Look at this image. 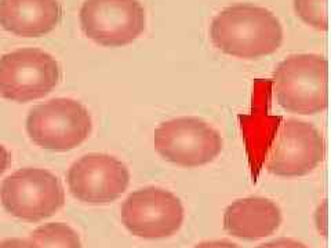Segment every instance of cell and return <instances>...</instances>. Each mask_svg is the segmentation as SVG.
Listing matches in <instances>:
<instances>
[{"label": "cell", "instance_id": "obj_1", "mask_svg": "<svg viewBox=\"0 0 331 248\" xmlns=\"http://www.w3.org/2000/svg\"><path fill=\"white\" fill-rule=\"evenodd\" d=\"M210 33L217 48L243 59L275 53L283 40V29L276 15L252 4H233L220 11L211 22Z\"/></svg>", "mask_w": 331, "mask_h": 248}, {"label": "cell", "instance_id": "obj_2", "mask_svg": "<svg viewBox=\"0 0 331 248\" xmlns=\"http://www.w3.org/2000/svg\"><path fill=\"white\" fill-rule=\"evenodd\" d=\"M277 102L286 110L315 115L327 108V59L317 54H295L279 63L273 74Z\"/></svg>", "mask_w": 331, "mask_h": 248}, {"label": "cell", "instance_id": "obj_3", "mask_svg": "<svg viewBox=\"0 0 331 248\" xmlns=\"http://www.w3.org/2000/svg\"><path fill=\"white\" fill-rule=\"evenodd\" d=\"M0 203L13 217L26 222H40L62 208L65 190L53 172L25 167L6 176L0 183Z\"/></svg>", "mask_w": 331, "mask_h": 248}, {"label": "cell", "instance_id": "obj_4", "mask_svg": "<svg viewBox=\"0 0 331 248\" xmlns=\"http://www.w3.org/2000/svg\"><path fill=\"white\" fill-rule=\"evenodd\" d=\"M91 116L72 98H54L33 106L26 117V132L37 146L53 152L72 150L88 138Z\"/></svg>", "mask_w": 331, "mask_h": 248}, {"label": "cell", "instance_id": "obj_5", "mask_svg": "<svg viewBox=\"0 0 331 248\" xmlns=\"http://www.w3.org/2000/svg\"><path fill=\"white\" fill-rule=\"evenodd\" d=\"M61 68L42 48H18L0 57V97L31 102L50 94L59 83Z\"/></svg>", "mask_w": 331, "mask_h": 248}, {"label": "cell", "instance_id": "obj_6", "mask_svg": "<svg viewBox=\"0 0 331 248\" xmlns=\"http://www.w3.org/2000/svg\"><path fill=\"white\" fill-rule=\"evenodd\" d=\"M153 141L162 157L186 168L211 163L224 145L220 132L197 117H178L162 123Z\"/></svg>", "mask_w": 331, "mask_h": 248}, {"label": "cell", "instance_id": "obj_7", "mask_svg": "<svg viewBox=\"0 0 331 248\" xmlns=\"http://www.w3.org/2000/svg\"><path fill=\"white\" fill-rule=\"evenodd\" d=\"M84 35L104 47H123L145 31L139 0H84L79 13Z\"/></svg>", "mask_w": 331, "mask_h": 248}, {"label": "cell", "instance_id": "obj_8", "mask_svg": "<svg viewBox=\"0 0 331 248\" xmlns=\"http://www.w3.org/2000/svg\"><path fill=\"white\" fill-rule=\"evenodd\" d=\"M324 157L321 134L309 123L295 119L277 126L269 145L265 165L277 176H302L312 172Z\"/></svg>", "mask_w": 331, "mask_h": 248}, {"label": "cell", "instance_id": "obj_9", "mask_svg": "<svg viewBox=\"0 0 331 248\" xmlns=\"http://www.w3.org/2000/svg\"><path fill=\"white\" fill-rule=\"evenodd\" d=\"M121 222L128 232L142 238H166L178 232L184 207L177 196L162 188L132 192L121 206Z\"/></svg>", "mask_w": 331, "mask_h": 248}, {"label": "cell", "instance_id": "obj_10", "mask_svg": "<svg viewBox=\"0 0 331 248\" xmlns=\"http://www.w3.org/2000/svg\"><path fill=\"white\" fill-rule=\"evenodd\" d=\"M66 182L70 195L82 203L108 204L126 192L130 172L115 156L88 153L69 167Z\"/></svg>", "mask_w": 331, "mask_h": 248}, {"label": "cell", "instance_id": "obj_11", "mask_svg": "<svg viewBox=\"0 0 331 248\" xmlns=\"http://www.w3.org/2000/svg\"><path fill=\"white\" fill-rule=\"evenodd\" d=\"M62 18L58 0H0V26L15 36L40 37Z\"/></svg>", "mask_w": 331, "mask_h": 248}, {"label": "cell", "instance_id": "obj_12", "mask_svg": "<svg viewBox=\"0 0 331 248\" xmlns=\"http://www.w3.org/2000/svg\"><path fill=\"white\" fill-rule=\"evenodd\" d=\"M282 223L276 203L263 197H246L232 203L224 214V227L229 234L257 240L273 234Z\"/></svg>", "mask_w": 331, "mask_h": 248}, {"label": "cell", "instance_id": "obj_13", "mask_svg": "<svg viewBox=\"0 0 331 248\" xmlns=\"http://www.w3.org/2000/svg\"><path fill=\"white\" fill-rule=\"evenodd\" d=\"M37 248H83L77 232L63 222H50L29 234Z\"/></svg>", "mask_w": 331, "mask_h": 248}, {"label": "cell", "instance_id": "obj_14", "mask_svg": "<svg viewBox=\"0 0 331 248\" xmlns=\"http://www.w3.org/2000/svg\"><path fill=\"white\" fill-rule=\"evenodd\" d=\"M294 8L305 24L319 31H327V0H294Z\"/></svg>", "mask_w": 331, "mask_h": 248}, {"label": "cell", "instance_id": "obj_15", "mask_svg": "<svg viewBox=\"0 0 331 248\" xmlns=\"http://www.w3.org/2000/svg\"><path fill=\"white\" fill-rule=\"evenodd\" d=\"M255 248H309L308 245H305L304 243H301L298 240L294 238H287V237H282L269 243L261 244Z\"/></svg>", "mask_w": 331, "mask_h": 248}, {"label": "cell", "instance_id": "obj_16", "mask_svg": "<svg viewBox=\"0 0 331 248\" xmlns=\"http://www.w3.org/2000/svg\"><path fill=\"white\" fill-rule=\"evenodd\" d=\"M0 248H37L31 238L11 237L0 241Z\"/></svg>", "mask_w": 331, "mask_h": 248}, {"label": "cell", "instance_id": "obj_17", "mask_svg": "<svg viewBox=\"0 0 331 248\" xmlns=\"http://www.w3.org/2000/svg\"><path fill=\"white\" fill-rule=\"evenodd\" d=\"M316 225L320 234L327 236V201H323L316 211Z\"/></svg>", "mask_w": 331, "mask_h": 248}, {"label": "cell", "instance_id": "obj_18", "mask_svg": "<svg viewBox=\"0 0 331 248\" xmlns=\"http://www.w3.org/2000/svg\"><path fill=\"white\" fill-rule=\"evenodd\" d=\"M193 248H242V247L232 243V241H228V240H213V241L199 243Z\"/></svg>", "mask_w": 331, "mask_h": 248}, {"label": "cell", "instance_id": "obj_19", "mask_svg": "<svg viewBox=\"0 0 331 248\" xmlns=\"http://www.w3.org/2000/svg\"><path fill=\"white\" fill-rule=\"evenodd\" d=\"M10 161H11V156H10V153H8V150L0 143V175L8 168Z\"/></svg>", "mask_w": 331, "mask_h": 248}]
</instances>
